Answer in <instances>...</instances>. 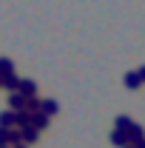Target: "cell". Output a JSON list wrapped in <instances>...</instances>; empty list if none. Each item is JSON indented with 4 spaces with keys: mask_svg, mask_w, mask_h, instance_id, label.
Segmentation results:
<instances>
[{
    "mask_svg": "<svg viewBox=\"0 0 145 148\" xmlns=\"http://www.w3.org/2000/svg\"><path fill=\"white\" fill-rule=\"evenodd\" d=\"M26 106H29V97H23L20 91L9 94V108L12 111H26Z\"/></svg>",
    "mask_w": 145,
    "mask_h": 148,
    "instance_id": "1",
    "label": "cell"
},
{
    "mask_svg": "<svg viewBox=\"0 0 145 148\" xmlns=\"http://www.w3.org/2000/svg\"><path fill=\"white\" fill-rule=\"evenodd\" d=\"M49 125V117L43 114V111H34V114H29V128H37V131H43Z\"/></svg>",
    "mask_w": 145,
    "mask_h": 148,
    "instance_id": "2",
    "label": "cell"
},
{
    "mask_svg": "<svg viewBox=\"0 0 145 148\" xmlns=\"http://www.w3.org/2000/svg\"><path fill=\"white\" fill-rule=\"evenodd\" d=\"M0 128H17V111H3L0 114Z\"/></svg>",
    "mask_w": 145,
    "mask_h": 148,
    "instance_id": "3",
    "label": "cell"
},
{
    "mask_svg": "<svg viewBox=\"0 0 145 148\" xmlns=\"http://www.w3.org/2000/svg\"><path fill=\"white\" fill-rule=\"evenodd\" d=\"M111 143H114V145H120V148H128L131 145V140H128V131H111Z\"/></svg>",
    "mask_w": 145,
    "mask_h": 148,
    "instance_id": "4",
    "label": "cell"
},
{
    "mask_svg": "<svg viewBox=\"0 0 145 148\" xmlns=\"http://www.w3.org/2000/svg\"><path fill=\"white\" fill-rule=\"evenodd\" d=\"M20 94L29 97V100L37 97V83H34V80H20Z\"/></svg>",
    "mask_w": 145,
    "mask_h": 148,
    "instance_id": "5",
    "label": "cell"
},
{
    "mask_svg": "<svg viewBox=\"0 0 145 148\" xmlns=\"http://www.w3.org/2000/svg\"><path fill=\"white\" fill-rule=\"evenodd\" d=\"M128 140H131V145H140V143L145 140L142 125H137V123H134V125H131V131H128Z\"/></svg>",
    "mask_w": 145,
    "mask_h": 148,
    "instance_id": "6",
    "label": "cell"
},
{
    "mask_svg": "<svg viewBox=\"0 0 145 148\" xmlns=\"http://www.w3.org/2000/svg\"><path fill=\"white\" fill-rule=\"evenodd\" d=\"M3 88H6V91H9V94L20 91V77H17V74H9V77L3 80Z\"/></svg>",
    "mask_w": 145,
    "mask_h": 148,
    "instance_id": "7",
    "label": "cell"
},
{
    "mask_svg": "<svg viewBox=\"0 0 145 148\" xmlns=\"http://www.w3.org/2000/svg\"><path fill=\"white\" fill-rule=\"evenodd\" d=\"M142 80H140V71H128L125 74V88H140Z\"/></svg>",
    "mask_w": 145,
    "mask_h": 148,
    "instance_id": "8",
    "label": "cell"
},
{
    "mask_svg": "<svg viewBox=\"0 0 145 148\" xmlns=\"http://www.w3.org/2000/svg\"><path fill=\"white\" fill-rule=\"evenodd\" d=\"M37 134H40L37 128H29V125H26V128H20V140H23V143H37Z\"/></svg>",
    "mask_w": 145,
    "mask_h": 148,
    "instance_id": "9",
    "label": "cell"
},
{
    "mask_svg": "<svg viewBox=\"0 0 145 148\" xmlns=\"http://www.w3.org/2000/svg\"><path fill=\"white\" fill-rule=\"evenodd\" d=\"M0 74H3V77H9V74H14V63H12L9 57H0Z\"/></svg>",
    "mask_w": 145,
    "mask_h": 148,
    "instance_id": "10",
    "label": "cell"
},
{
    "mask_svg": "<svg viewBox=\"0 0 145 148\" xmlns=\"http://www.w3.org/2000/svg\"><path fill=\"white\" fill-rule=\"evenodd\" d=\"M40 111H43L46 117H51V114H57V103L54 100H43V103H40Z\"/></svg>",
    "mask_w": 145,
    "mask_h": 148,
    "instance_id": "11",
    "label": "cell"
},
{
    "mask_svg": "<svg viewBox=\"0 0 145 148\" xmlns=\"http://www.w3.org/2000/svg\"><path fill=\"white\" fill-rule=\"evenodd\" d=\"M131 125H134L131 117H117V131H131Z\"/></svg>",
    "mask_w": 145,
    "mask_h": 148,
    "instance_id": "12",
    "label": "cell"
},
{
    "mask_svg": "<svg viewBox=\"0 0 145 148\" xmlns=\"http://www.w3.org/2000/svg\"><path fill=\"white\" fill-rule=\"evenodd\" d=\"M140 80H142V83H145V66H142V69H140Z\"/></svg>",
    "mask_w": 145,
    "mask_h": 148,
    "instance_id": "13",
    "label": "cell"
},
{
    "mask_svg": "<svg viewBox=\"0 0 145 148\" xmlns=\"http://www.w3.org/2000/svg\"><path fill=\"white\" fill-rule=\"evenodd\" d=\"M3 80H6V77H3V74H0V88H3Z\"/></svg>",
    "mask_w": 145,
    "mask_h": 148,
    "instance_id": "14",
    "label": "cell"
},
{
    "mask_svg": "<svg viewBox=\"0 0 145 148\" xmlns=\"http://www.w3.org/2000/svg\"><path fill=\"white\" fill-rule=\"evenodd\" d=\"M137 148H145V140H142V143H140V145H137Z\"/></svg>",
    "mask_w": 145,
    "mask_h": 148,
    "instance_id": "15",
    "label": "cell"
},
{
    "mask_svg": "<svg viewBox=\"0 0 145 148\" xmlns=\"http://www.w3.org/2000/svg\"><path fill=\"white\" fill-rule=\"evenodd\" d=\"M14 148H26V145H23V143H20V145H14Z\"/></svg>",
    "mask_w": 145,
    "mask_h": 148,
    "instance_id": "16",
    "label": "cell"
},
{
    "mask_svg": "<svg viewBox=\"0 0 145 148\" xmlns=\"http://www.w3.org/2000/svg\"><path fill=\"white\" fill-rule=\"evenodd\" d=\"M128 148H137V145H128Z\"/></svg>",
    "mask_w": 145,
    "mask_h": 148,
    "instance_id": "17",
    "label": "cell"
}]
</instances>
